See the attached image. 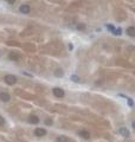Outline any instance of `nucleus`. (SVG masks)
Wrapping results in <instances>:
<instances>
[{"label": "nucleus", "instance_id": "7", "mask_svg": "<svg viewBox=\"0 0 135 142\" xmlns=\"http://www.w3.org/2000/svg\"><path fill=\"white\" fill-rule=\"evenodd\" d=\"M20 12L24 13V14H27L30 12V6L29 5H21L20 6Z\"/></svg>", "mask_w": 135, "mask_h": 142}, {"label": "nucleus", "instance_id": "1", "mask_svg": "<svg viewBox=\"0 0 135 142\" xmlns=\"http://www.w3.org/2000/svg\"><path fill=\"white\" fill-rule=\"evenodd\" d=\"M4 81H5L8 85H13V84L17 83V77L13 76V75H6L5 78H4Z\"/></svg>", "mask_w": 135, "mask_h": 142}, {"label": "nucleus", "instance_id": "3", "mask_svg": "<svg viewBox=\"0 0 135 142\" xmlns=\"http://www.w3.org/2000/svg\"><path fill=\"white\" fill-rule=\"evenodd\" d=\"M53 95L56 97H63L64 96V90L60 89V88H55L53 89Z\"/></svg>", "mask_w": 135, "mask_h": 142}, {"label": "nucleus", "instance_id": "14", "mask_svg": "<svg viewBox=\"0 0 135 142\" xmlns=\"http://www.w3.org/2000/svg\"><path fill=\"white\" fill-rule=\"evenodd\" d=\"M71 78H72V81H74V82H78V79H80L77 76H72Z\"/></svg>", "mask_w": 135, "mask_h": 142}, {"label": "nucleus", "instance_id": "10", "mask_svg": "<svg viewBox=\"0 0 135 142\" xmlns=\"http://www.w3.org/2000/svg\"><path fill=\"white\" fill-rule=\"evenodd\" d=\"M57 142H69V138H68L66 136H64V135H60V136H58Z\"/></svg>", "mask_w": 135, "mask_h": 142}, {"label": "nucleus", "instance_id": "4", "mask_svg": "<svg viewBox=\"0 0 135 142\" xmlns=\"http://www.w3.org/2000/svg\"><path fill=\"white\" fill-rule=\"evenodd\" d=\"M45 134H46V130H45L44 128H37V129L34 130V135H36V136H39V137H40V136H44Z\"/></svg>", "mask_w": 135, "mask_h": 142}, {"label": "nucleus", "instance_id": "6", "mask_svg": "<svg viewBox=\"0 0 135 142\" xmlns=\"http://www.w3.org/2000/svg\"><path fill=\"white\" fill-rule=\"evenodd\" d=\"M0 100L4 101V102H8L11 100V96L7 92H1V94H0Z\"/></svg>", "mask_w": 135, "mask_h": 142}, {"label": "nucleus", "instance_id": "5", "mask_svg": "<svg viewBox=\"0 0 135 142\" xmlns=\"http://www.w3.org/2000/svg\"><path fill=\"white\" fill-rule=\"evenodd\" d=\"M8 57H10V59H12V60H16V62H17V60H19V59L21 58V56H20L18 52H11Z\"/></svg>", "mask_w": 135, "mask_h": 142}, {"label": "nucleus", "instance_id": "13", "mask_svg": "<svg viewBox=\"0 0 135 142\" xmlns=\"http://www.w3.org/2000/svg\"><path fill=\"white\" fill-rule=\"evenodd\" d=\"M5 124V120L3 118V116H0V125H4Z\"/></svg>", "mask_w": 135, "mask_h": 142}, {"label": "nucleus", "instance_id": "2", "mask_svg": "<svg viewBox=\"0 0 135 142\" xmlns=\"http://www.w3.org/2000/svg\"><path fill=\"white\" fill-rule=\"evenodd\" d=\"M118 133H120L123 137H129V135H130L129 130H128L126 127H120V128H118Z\"/></svg>", "mask_w": 135, "mask_h": 142}, {"label": "nucleus", "instance_id": "16", "mask_svg": "<svg viewBox=\"0 0 135 142\" xmlns=\"http://www.w3.org/2000/svg\"><path fill=\"white\" fill-rule=\"evenodd\" d=\"M46 124H52V121L51 120H46Z\"/></svg>", "mask_w": 135, "mask_h": 142}, {"label": "nucleus", "instance_id": "17", "mask_svg": "<svg viewBox=\"0 0 135 142\" xmlns=\"http://www.w3.org/2000/svg\"><path fill=\"white\" fill-rule=\"evenodd\" d=\"M6 1H7V3H10V4H13V3L16 1V0H6Z\"/></svg>", "mask_w": 135, "mask_h": 142}, {"label": "nucleus", "instance_id": "15", "mask_svg": "<svg viewBox=\"0 0 135 142\" xmlns=\"http://www.w3.org/2000/svg\"><path fill=\"white\" fill-rule=\"evenodd\" d=\"M128 104H129V105H130V107H131V105H133V101H131V100H130V98H128Z\"/></svg>", "mask_w": 135, "mask_h": 142}, {"label": "nucleus", "instance_id": "8", "mask_svg": "<svg viewBox=\"0 0 135 142\" xmlns=\"http://www.w3.org/2000/svg\"><path fill=\"white\" fill-rule=\"evenodd\" d=\"M29 122L32 123V124H37V123L39 122V118H38L37 116H34V115H31V116L29 117Z\"/></svg>", "mask_w": 135, "mask_h": 142}, {"label": "nucleus", "instance_id": "12", "mask_svg": "<svg viewBox=\"0 0 135 142\" xmlns=\"http://www.w3.org/2000/svg\"><path fill=\"white\" fill-rule=\"evenodd\" d=\"M113 32H114V34H116V36H120V34H121V29H115Z\"/></svg>", "mask_w": 135, "mask_h": 142}, {"label": "nucleus", "instance_id": "11", "mask_svg": "<svg viewBox=\"0 0 135 142\" xmlns=\"http://www.w3.org/2000/svg\"><path fill=\"white\" fill-rule=\"evenodd\" d=\"M80 135H81L83 138H89V136H90V135H89V133H88V131H85V130H81V131H80Z\"/></svg>", "mask_w": 135, "mask_h": 142}, {"label": "nucleus", "instance_id": "9", "mask_svg": "<svg viewBox=\"0 0 135 142\" xmlns=\"http://www.w3.org/2000/svg\"><path fill=\"white\" fill-rule=\"evenodd\" d=\"M127 33L130 36V37H135V27L134 26H129L127 29Z\"/></svg>", "mask_w": 135, "mask_h": 142}]
</instances>
